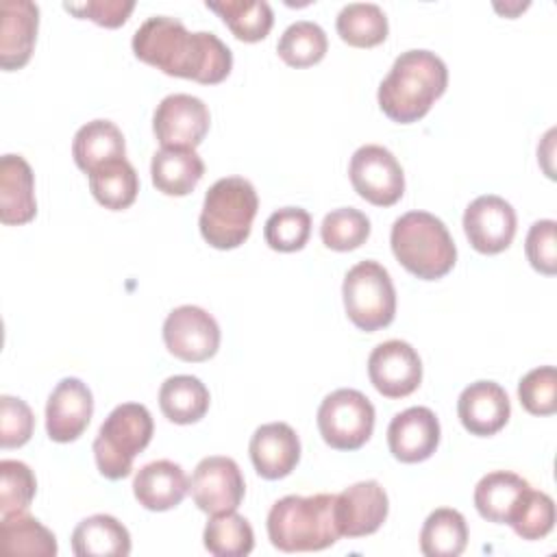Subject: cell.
Segmentation results:
<instances>
[{
  "mask_svg": "<svg viewBox=\"0 0 557 557\" xmlns=\"http://www.w3.org/2000/svg\"><path fill=\"white\" fill-rule=\"evenodd\" d=\"M133 52L168 76L202 85L222 83L233 70V52L215 33H189L178 17L170 15L148 17L133 35Z\"/></svg>",
  "mask_w": 557,
  "mask_h": 557,
  "instance_id": "1",
  "label": "cell"
},
{
  "mask_svg": "<svg viewBox=\"0 0 557 557\" xmlns=\"http://www.w3.org/2000/svg\"><path fill=\"white\" fill-rule=\"evenodd\" d=\"M446 63L431 50L400 52L389 74L379 85L381 111L398 124L422 120L433 102L446 91Z\"/></svg>",
  "mask_w": 557,
  "mask_h": 557,
  "instance_id": "2",
  "label": "cell"
},
{
  "mask_svg": "<svg viewBox=\"0 0 557 557\" xmlns=\"http://www.w3.org/2000/svg\"><path fill=\"white\" fill-rule=\"evenodd\" d=\"M335 494L283 496L270 507L268 537L283 553H311L333 546L342 535L333 516Z\"/></svg>",
  "mask_w": 557,
  "mask_h": 557,
  "instance_id": "3",
  "label": "cell"
},
{
  "mask_svg": "<svg viewBox=\"0 0 557 557\" xmlns=\"http://www.w3.org/2000/svg\"><path fill=\"white\" fill-rule=\"evenodd\" d=\"M392 252L398 263L422 281L446 276L457 261V246L446 224L429 211H409L392 224Z\"/></svg>",
  "mask_w": 557,
  "mask_h": 557,
  "instance_id": "4",
  "label": "cell"
},
{
  "mask_svg": "<svg viewBox=\"0 0 557 557\" xmlns=\"http://www.w3.org/2000/svg\"><path fill=\"white\" fill-rule=\"evenodd\" d=\"M259 209L255 185L244 176H224L215 181L202 202L198 218L202 239L218 250H233L242 246Z\"/></svg>",
  "mask_w": 557,
  "mask_h": 557,
  "instance_id": "5",
  "label": "cell"
},
{
  "mask_svg": "<svg viewBox=\"0 0 557 557\" xmlns=\"http://www.w3.org/2000/svg\"><path fill=\"white\" fill-rule=\"evenodd\" d=\"M154 422L139 403L117 405L100 424L94 440V457L100 474L120 481L131 474L133 459L150 444Z\"/></svg>",
  "mask_w": 557,
  "mask_h": 557,
  "instance_id": "6",
  "label": "cell"
},
{
  "mask_svg": "<svg viewBox=\"0 0 557 557\" xmlns=\"http://www.w3.org/2000/svg\"><path fill=\"white\" fill-rule=\"evenodd\" d=\"M342 296L348 320L366 333L392 324L396 315V289L389 272L379 261L355 263L344 276Z\"/></svg>",
  "mask_w": 557,
  "mask_h": 557,
  "instance_id": "7",
  "label": "cell"
},
{
  "mask_svg": "<svg viewBox=\"0 0 557 557\" xmlns=\"http://www.w3.org/2000/svg\"><path fill=\"white\" fill-rule=\"evenodd\" d=\"M318 429L331 448L357 450L374 431V405L359 389H335L318 407Z\"/></svg>",
  "mask_w": 557,
  "mask_h": 557,
  "instance_id": "8",
  "label": "cell"
},
{
  "mask_svg": "<svg viewBox=\"0 0 557 557\" xmlns=\"http://www.w3.org/2000/svg\"><path fill=\"white\" fill-rule=\"evenodd\" d=\"M348 176L355 191L376 207H392L405 194V174L398 159L379 144H366L352 152Z\"/></svg>",
  "mask_w": 557,
  "mask_h": 557,
  "instance_id": "9",
  "label": "cell"
},
{
  "mask_svg": "<svg viewBox=\"0 0 557 557\" xmlns=\"http://www.w3.org/2000/svg\"><path fill=\"white\" fill-rule=\"evenodd\" d=\"M189 492L200 511L220 516L239 507L246 494V483L235 459L211 455L198 461L189 481Z\"/></svg>",
  "mask_w": 557,
  "mask_h": 557,
  "instance_id": "10",
  "label": "cell"
},
{
  "mask_svg": "<svg viewBox=\"0 0 557 557\" xmlns=\"http://www.w3.org/2000/svg\"><path fill=\"white\" fill-rule=\"evenodd\" d=\"M163 342L181 361H207L220 348V326L202 307L181 305L172 309L163 322Z\"/></svg>",
  "mask_w": 557,
  "mask_h": 557,
  "instance_id": "11",
  "label": "cell"
},
{
  "mask_svg": "<svg viewBox=\"0 0 557 557\" xmlns=\"http://www.w3.org/2000/svg\"><path fill=\"white\" fill-rule=\"evenodd\" d=\"M211 115L207 104L191 94L165 96L152 115V131L161 148H191L209 133Z\"/></svg>",
  "mask_w": 557,
  "mask_h": 557,
  "instance_id": "12",
  "label": "cell"
},
{
  "mask_svg": "<svg viewBox=\"0 0 557 557\" xmlns=\"http://www.w3.org/2000/svg\"><path fill=\"white\" fill-rule=\"evenodd\" d=\"M368 376L385 398H405L422 383L420 355L403 339H387L370 352Z\"/></svg>",
  "mask_w": 557,
  "mask_h": 557,
  "instance_id": "13",
  "label": "cell"
},
{
  "mask_svg": "<svg viewBox=\"0 0 557 557\" xmlns=\"http://www.w3.org/2000/svg\"><path fill=\"white\" fill-rule=\"evenodd\" d=\"M463 231L476 252L498 255L513 242L516 211L505 198L496 194H483L466 207Z\"/></svg>",
  "mask_w": 557,
  "mask_h": 557,
  "instance_id": "14",
  "label": "cell"
},
{
  "mask_svg": "<svg viewBox=\"0 0 557 557\" xmlns=\"http://www.w3.org/2000/svg\"><path fill=\"white\" fill-rule=\"evenodd\" d=\"M389 511V500L379 481H359L335 494L333 516L339 535L363 537L379 531Z\"/></svg>",
  "mask_w": 557,
  "mask_h": 557,
  "instance_id": "15",
  "label": "cell"
},
{
  "mask_svg": "<svg viewBox=\"0 0 557 557\" xmlns=\"http://www.w3.org/2000/svg\"><path fill=\"white\" fill-rule=\"evenodd\" d=\"M94 416V396L87 383L76 376L61 379L46 403V433L52 442L78 440Z\"/></svg>",
  "mask_w": 557,
  "mask_h": 557,
  "instance_id": "16",
  "label": "cell"
},
{
  "mask_svg": "<svg viewBox=\"0 0 557 557\" xmlns=\"http://www.w3.org/2000/svg\"><path fill=\"white\" fill-rule=\"evenodd\" d=\"M440 435V420L429 407H409L392 418L387 446L398 461L418 463L435 453Z\"/></svg>",
  "mask_w": 557,
  "mask_h": 557,
  "instance_id": "17",
  "label": "cell"
},
{
  "mask_svg": "<svg viewBox=\"0 0 557 557\" xmlns=\"http://www.w3.org/2000/svg\"><path fill=\"white\" fill-rule=\"evenodd\" d=\"M457 416L470 435L490 437L509 422L511 403L498 383L474 381L459 394Z\"/></svg>",
  "mask_w": 557,
  "mask_h": 557,
  "instance_id": "18",
  "label": "cell"
},
{
  "mask_svg": "<svg viewBox=\"0 0 557 557\" xmlns=\"http://www.w3.org/2000/svg\"><path fill=\"white\" fill-rule=\"evenodd\" d=\"M250 461L261 479L276 481L298 466L300 461V440L287 422L261 424L248 444Z\"/></svg>",
  "mask_w": 557,
  "mask_h": 557,
  "instance_id": "19",
  "label": "cell"
},
{
  "mask_svg": "<svg viewBox=\"0 0 557 557\" xmlns=\"http://www.w3.org/2000/svg\"><path fill=\"white\" fill-rule=\"evenodd\" d=\"M0 15V65L13 72L30 61L39 28V7L30 0H4Z\"/></svg>",
  "mask_w": 557,
  "mask_h": 557,
  "instance_id": "20",
  "label": "cell"
},
{
  "mask_svg": "<svg viewBox=\"0 0 557 557\" xmlns=\"http://www.w3.org/2000/svg\"><path fill=\"white\" fill-rule=\"evenodd\" d=\"M187 492L189 481L185 470L170 459H157L141 466L133 479V494L148 511L174 509Z\"/></svg>",
  "mask_w": 557,
  "mask_h": 557,
  "instance_id": "21",
  "label": "cell"
},
{
  "mask_svg": "<svg viewBox=\"0 0 557 557\" xmlns=\"http://www.w3.org/2000/svg\"><path fill=\"white\" fill-rule=\"evenodd\" d=\"M35 176L22 154H4L0 159V222L20 226L35 218Z\"/></svg>",
  "mask_w": 557,
  "mask_h": 557,
  "instance_id": "22",
  "label": "cell"
},
{
  "mask_svg": "<svg viewBox=\"0 0 557 557\" xmlns=\"http://www.w3.org/2000/svg\"><path fill=\"white\" fill-rule=\"evenodd\" d=\"M205 163L191 148H161L152 154V185L165 196H187L200 183Z\"/></svg>",
  "mask_w": 557,
  "mask_h": 557,
  "instance_id": "23",
  "label": "cell"
},
{
  "mask_svg": "<svg viewBox=\"0 0 557 557\" xmlns=\"http://www.w3.org/2000/svg\"><path fill=\"white\" fill-rule=\"evenodd\" d=\"M72 550L76 557H126L131 553V533L117 518L94 513L76 524Z\"/></svg>",
  "mask_w": 557,
  "mask_h": 557,
  "instance_id": "24",
  "label": "cell"
},
{
  "mask_svg": "<svg viewBox=\"0 0 557 557\" xmlns=\"http://www.w3.org/2000/svg\"><path fill=\"white\" fill-rule=\"evenodd\" d=\"M529 481L509 470H494L481 476L474 487V507L481 518L507 524L520 496L529 490Z\"/></svg>",
  "mask_w": 557,
  "mask_h": 557,
  "instance_id": "25",
  "label": "cell"
},
{
  "mask_svg": "<svg viewBox=\"0 0 557 557\" xmlns=\"http://www.w3.org/2000/svg\"><path fill=\"white\" fill-rule=\"evenodd\" d=\"M124 154V135L111 120H91L83 124L72 141V157L76 165L87 174L102 163L122 159Z\"/></svg>",
  "mask_w": 557,
  "mask_h": 557,
  "instance_id": "26",
  "label": "cell"
},
{
  "mask_svg": "<svg viewBox=\"0 0 557 557\" xmlns=\"http://www.w3.org/2000/svg\"><path fill=\"white\" fill-rule=\"evenodd\" d=\"M207 385L191 374H176L161 383L159 407L163 416L174 424H194L205 418L209 409Z\"/></svg>",
  "mask_w": 557,
  "mask_h": 557,
  "instance_id": "27",
  "label": "cell"
},
{
  "mask_svg": "<svg viewBox=\"0 0 557 557\" xmlns=\"http://www.w3.org/2000/svg\"><path fill=\"white\" fill-rule=\"evenodd\" d=\"M0 550L4 555H28V557H54L57 537L37 518L22 513L0 516Z\"/></svg>",
  "mask_w": 557,
  "mask_h": 557,
  "instance_id": "28",
  "label": "cell"
},
{
  "mask_svg": "<svg viewBox=\"0 0 557 557\" xmlns=\"http://www.w3.org/2000/svg\"><path fill=\"white\" fill-rule=\"evenodd\" d=\"M89 189L94 198L111 211L128 209L139 191V178L133 163L122 157L98 165L89 172Z\"/></svg>",
  "mask_w": 557,
  "mask_h": 557,
  "instance_id": "29",
  "label": "cell"
},
{
  "mask_svg": "<svg viewBox=\"0 0 557 557\" xmlns=\"http://www.w3.org/2000/svg\"><path fill=\"white\" fill-rule=\"evenodd\" d=\"M468 524L466 518L450 507H440L429 513L420 531V550L426 557H457L466 550Z\"/></svg>",
  "mask_w": 557,
  "mask_h": 557,
  "instance_id": "30",
  "label": "cell"
},
{
  "mask_svg": "<svg viewBox=\"0 0 557 557\" xmlns=\"http://www.w3.org/2000/svg\"><path fill=\"white\" fill-rule=\"evenodd\" d=\"M207 9L218 13L239 41H248V44L265 39L274 24L272 7L265 0L207 2Z\"/></svg>",
  "mask_w": 557,
  "mask_h": 557,
  "instance_id": "31",
  "label": "cell"
},
{
  "mask_svg": "<svg viewBox=\"0 0 557 557\" xmlns=\"http://www.w3.org/2000/svg\"><path fill=\"white\" fill-rule=\"evenodd\" d=\"M337 35L355 48H372L387 39V15L374 2H350L335 20Z\"/></svg>",
  "mask_w": 557,
  "mask_h": 557,
  "instance_id": "32",
  "label": "cell"
},
{
  "mask_svg": "<svg viewBox=\"0 0 557 557\" xmlns=\"http://www.w3.org/2000/svg\"><path fill=\"white\" fill-rule=\"evenodd\" d=\"M205 548L215 557H244L255 548V533L250 522L237 511L213 516L205 524Z\"/></svg>",
  "mask_w": 557,
  "mask_h": 557,
  "instance_id": "33",
  "label": "cell"
},
{
  "mask_svg": "<svg viewBox=\"0 0 557 557\" xmlns=\"http://www.w3.org/2000/svg\"><path fill=\"white\" fill-rule=\"evenodd\" d=\"M326 50L329 39L324 28L309 20H298L289 24L276 44L278 57L292 67L315 65L324 59Z\"/></svg>",
  "mask_w": 557,
  "mask_h": 557,
  "instance_id": "34",
  "label": "cell"
},
{
  "mask_svg": "<svg viewBox=\"0 0 557 557\" xmlns=\"http://www.w3.org/2000/svg\"><path fill=\"white\" fill-rule=\"evenodd\" d=\"M322 244L337 252H348L370 237V220L355 207H339L324 215L320 226Z\"/></svg>",
  "mask_w": 557,
  "mask_h": 557,
  "instance_id": "35",
  "label": "cell"
},
{
  "mask_svg": "<svg viewBox=\"0 0 557 557\" xmlns=\"http://www.w3.org/2000/svg\"><path fill=\"white\" fill-rule=\"evenodd\" d=\"M507 524L522 540H542V537H546L555 527V503H553V498L546 492H537V490L529 487L520 496V500H518V505H516Z\"/></svg>",
  "mask_w": 557,
  "mask_h": 557,
  "instance_id": "36",
  "label": "cell"
},
{
  "mask_svg": "<svg viewBox=\"0 0 557 557\" xmlns=\"http://www.w3.org/2000/svg\"><path fill=\"white\" fill-rule=\"evenodd\" d=\"M311 235V215L300 207H283L274 211L263 226L265 244L278 252L302 250Z\"/></svg>",
  "mask_w": 557,
  "mask_h": 557,
  "instance_id": "37",
  "label": "cell"
},
{
  "mask_svg": "<svg viewBox=\"0 0 557 557\" xmlns=\"http://www.w3.org/2000/svg\"><path fill=\"white\" fill-rule=\"evenodd\" d=\"M37 492L33 470L17 459L0 461V516L22 513L30 507Z\"/></svg>",
  "mask_w": 557,
  "mask_h": 557,
  "instance_id": "38",
  "label": "cell"
},
{
  "mask_svg": "<svg viewBox=\"0 0 557 557\" xmlns=\"http://www.w3.org/2000/svg\"><path fill=\"white\" fill-rule=\"evenodd\" d=\"M520 405L533 416H553L557 411V370L540 366L527 372L518 383Z\"/></svg>",
  "mask_w": 557,
  "mask_h": 557,
  "instance_id": "39",
  "label": "cell"
},
{
  "mask_svg": "<svg viewBox=\"0 0 557 557\" xmlns=\"http://www.w3.org/2000/svg\"><path fill=\"white\" fill-rule=\"evenodd\" d=\"M35 429V416L30 407L15 396H0V446L17 448L24 446Z\"/></svg>",
  "mask_w": 557,
  "mask_h": 557,
  "instance_id": "40",
  "label": "cell"
},
{
  "mask_svg": "<svg viewBox=\"0 0 557 557\" xmlns=\"http://www.w3.org/2000/svg\"><path fill=\"white\" fill-rule=\"evenodd\" d=\"M555 220H537L531 224L524 242V252L533 270L553 276L557 270V248H555Z\"/></svg>",
  "mask_w": 557,
  "mask_h": 557,
  "instance_id": "41",
  "label": "cell"
},
{
  "mask_svg": "<svg viewBox=\"0 0 557 557\" xmlns=\"http://www.w3.org/2000/svg\"><path fill=\"white\" fill-rule=\"evenodd\" d=\"M63 9L76 17L91 20L104 28L122 26L131 11L135 9L133 0H85V2H63Z\"/></svg>",
  "mask_w": 557,
  "mask_h": 557,
  "instance_id": "42",
  "label": "cell"
}]
</instances>
